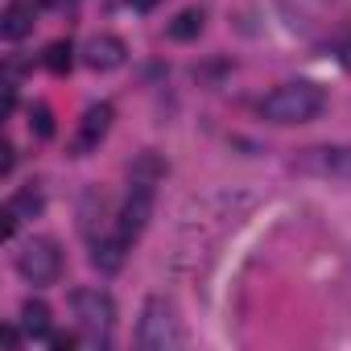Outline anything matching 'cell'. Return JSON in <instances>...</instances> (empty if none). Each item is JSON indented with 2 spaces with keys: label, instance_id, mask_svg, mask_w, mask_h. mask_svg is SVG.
I'll use <instances>...</instances> for the list:
<instances>
[{
  "label": "cell",
  "instance_id": "cell-19",
  "mask_svg": "<svg viewBox=\"0 0 351 351\" xmlns=\"http://www.w3.org/2000/svg\"><path fill=\"white\" fill-rule=\"evenodd\" d=\"M17 339H21V335H17L13 326H5V330H0V343H5V347H17Z\"/></svg>",
  "mask_w": 351,
  "mask_h": 351
},
{
  "label": "cell",
  "instance_id": "cell-6",
  "mask_svg": "<svg viewBox=\"0 0 351 351\" xmlns=\"http://www.w3.org/2000/svg\"><path fill=\"white\" fill-rule=\"evenodd\" d=\"M149 219H153V191L132 186L128 199H124V207H120V215H116V232L132 244V240L149 228Z\"/></svg>",
  "mask_w": 351,
  "mask_h": 351
},
{
  "label": "cell",
  "instance_id": "cell-11",
  "mask_svg": "<svg viewBox=\"0 0 351 351\" xmlns=\"http://www.w3.org/2000/svg\"><path fill=\"white\" fill-rule=\"evenodd\" d=\"M165 178V161L157 153H141L128 169V186H145V191H157V182Z\"/></svg>",
  "mask_w": 351,
  "mask_h": 351
},
{
  "label": "cell",
  "instance_id": "cell-14",
  "mask_svg": "<svg viewBox=\"0 0 351 351\" xmlns=\"http://www.w3.org/2000/svg\"><path fill=\"white\" fill-rule=\"evenodd\" d=\"M42 207H46V199H42L38 186H21V191L5 203V211H13L17 219H34V215H42Z\"/></svg>",
  "mask_w": 351,
  "mask_h": 351
},
{
  "label": "cell",
  "instance_id": "cell-7",
  "mask_svg": "<svg viewBox=\"0 0 351 351\" xmlns=\"http://www.w3.org/2000/svg\"><path fill=\"white\" fill-rule=\"evenodd\" d=\"M112 104H91L87 112H83V124H79V141H75V149L79 153H87V149H95L104 136H108V128H112Z\"/></svg>",
  "mask_w": 351,
  "mask_h": 351
},
{
  "label": "cell",
  "instance_id": "cell-8",
  "mask_svg": "<svg viewBox=\"0 0 351 351\" xmlns=\"http://www.w3.org/2000/svg\"><path fill=\"white\" fill-rule=\"evenodd\" d=\"M124 256H128V240L116 232V236H99L91 244V265L99 273H120L124 269Z\"/></svg>",
  "mask_w": 351,
  "mask_h": 351
},
{
  "label": "cell",
  "instance_id": "cell-16",
  "mask_svg": "<svg viewBox=\"0 0 351 351\" xmlns=\"http://www.w3.org/2000/svg\"><path fill=\"white\" fill-rule=\"evenodd\" d=\"M71 62H75L71 42H50V50H46V66H50L54 75H66V71H71Z\"/></svg>",
  "mask_w": 351,
  "mask_h": 351
},
{
  "label": "cell",
  "instance_id": "cell-2",
  "mask_svg": "<svg viewBox=\"0 0 351 351\" xmlns=\"http://www.w3.org/2000/svg\"><path fill=\"white\" fill-rule=\"evenodd\" d=\"M182 330L178 318H173V306L165 298H149L141 306V322H136V347L145 351H165V347H178Z\"/></svg>",
  "mask_w": 351,
  "mask_h": 351
},
{
  "label": "cell",
  "instance_id": "cell-21",
  "mask_svg": "<svg viewBox=\"0 0 351 351\" xmlns=\"http://www.w3.org/2000/svg\"><path fill=\"white\" fill-rule=\"evenodd\" d=\"M347 62H351V58H347Z\"/></svg>",
  "mask_w": 351,
  "mask_h": 351
},
{
  "label": "cell",
  "instance_id": "cell-17",
  "mask_svg": "<svg viewBox=\"0 0 351 351\" xmlns=\"http://www.w3.org/2000/svg\"><path fill=\"white\" fill-rule=\"evenodd\" d=\"M50 343H54L58 351H66V347H75V335H50Z\"/></svg>",
  "mask_w": 351,
  "mask_h": 351
},
{
  "label": "cell",
  "instance_id": "cell-5",
  "mask_svg": "<svg viewBox=\"0 0 351 351\" xmlns=\"http://www.w3.org/2000/svg\"><path fill=\"white\" fill-rule=\"evenodd\" d=\"M298 173H314V178H335L351 182V149L347 145H314L293 161Z\"/></svg>",
  "mask_w": 351,
  "mask_h": 351
},
{
  "label": "cell",
  "instance_id": "cell-12",
  "mask_svg": "<svg viewBox=\"0 0 351 351\" xmlns=\"http://www.w3.org/2000/svg\"><path fill=\"white\" fill-rule=\"evenodd\" d=\"M203 25H207V13L203 9H182L178 17L169 21V38L173 42H195L203 34Z\"/></svg>",
  "mask_w": 351,
  "mask_h": 351
},
{
  "label": "cell",
  "instance_id": "cell-13",
  "mask_svg": "<svg viewBox=\"0 0 351 351\" xmlns=\"http://www.w3.org/2000/svg\"><path fill=\"white\" fill-rule=\"evenodd\" d=\"M21 326H25V335H34V339H50V306L38 302V298H29V302L21 306Z\"/></svg>",
  "mask_w": 351,
  "mask_h": 351
},
{
  "label": "cell",
  "instance_id": "cell-10",
  "mask_svg": "<svg viewBox=\"0 0 351 351\" xmlns=\"http://www.w3.org/2000/svg\"><path fill=\"white\" fill-rule=\"evenodd\" d=\"M83 58H87L91 71H116V66L124 62V42L112 38V34H108V38H91Z\"/></svg>",
  "mask_w": 351,
  "mask_h": 351
},
{
  "label": "cell",
  "instance_id": "cell-4",
  "mask_svg": "<svg viewBox=\"0 0 351 351\" xmlns=\"http://www.w3.org/2000/svg\"><path fill=\"white\" fill-rule=\"evenodd\" d=\"M71 306H75V318L83 322V330L95 339H108V330L116 326V302L104 289H75Z\"/></svg>",
  "mask_w": 351,
  "mask_h": 351
},
{
  "label": "cell",
  "instance_id": "cell-20",
  "mask_svg": "<svg viewBox=\"0 0 351 351\" xmlns=\"http://www.w3.org/2000/svg\"><path fill=\"white\" fill-rule=\"evenodd\" d=\"M128 5H132V9H136V13H149V9H153V5H157V0H128Z\"/></svg>",
  "mask_w": 351,
  "mask_h": 351
},
{
  "label": "cell",
  "instance_id": "cell-18",
  "mask_svg": "<svg viewBox=\"0 0 351 351\" xmlns=\"http://www.w3.org/2000/svg\"><path fill=\"white\" fill-rule=\"evenodd\" d=\"M0 153H5V161H0V173H9V169H13V161H17V157H13V145H5Z\"/></svg>",
  "mask_w": 351,
  "mask_h": 351
},
{
  "label": "cell",
  "instance_id": "cell-15",
  "mask_svg": "<svg viewBox=\"0 0 351 351\" xmlns=\"http://www.w3.org/2000/svg\"><path fill=\"white\" fill-rule=\"evenodd\" d=\"M29 132L38 141H50L54 136V112H50V104H34L29 108Z\"/></svg>",
  "mask_w": 351,
  "mask_h": 351
},
{
  "label": "cell",
  "instance_id": "cell-3",
  "mask_svg": "<svg viewBox=\"0 0 351 351\" xmlns=\"http://www.w3.org/2000/svg\"><path fill=\"white\" fill-rule=\"evenodd\" d=\"M17 273L29 281V285H54L58 273H62V252L54 240L46 236H34L21 252H17Z\"/></svg>",
  "mask_w": 351,
  "mask_h": 351
},
{
  "label": "cell",
  "instance_id": "cell-1",
  "mask_svg": "<svg viewBox=\"0 0 351 351\" xmlns=\"http://www.w3.org/2000/svg\"><path fill=\"white\" fill-rule=\"evenodd\" d=\"M322 108H326L322 87H314V83H285V87H277L273 95H265L261 116H265L269 124H306V120H314Z\"/></svg>",
  "mask_w": 351,
  "mask_h": 351
},
{
  "label": "cell",
  "instance_id": "cell-9",
  "mask_svg": "<svg viewBox=\"0 0 351 351\" xmlns=\"http://www.w3.org/2000/svg\"><path fill=\"white\" fill-rule=\"evenodd\" d=\"M34 34V5L29 0H13V5L5 9V17H0V38L5 42H21Z\"/></svg>",
  "mask_w": 351,
  "mask_h": 351
}]
</instances>
